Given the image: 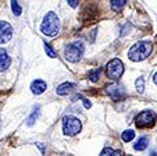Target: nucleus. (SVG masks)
<instances>
[{
    "mask_svg": "<svg viewBox=\"0 0 157 156\" xmlns=\"http://www.w3.org/2000/svg\"><path fill=\"white\" fill-rule=\"evenodd\" d=\"M151 50H153V45L151 42H147V41H140L138 43H135L132 47L129 49V59L132 62H142V60L147 59L150 56Z\"/></svg>",
    "mask_w": 157,
    "mask_h": 156,
    "instance_id": "1",
    "label": "nucleus"
},
{
    "mask_svg": "<svg viewBox=\"0 0 157 156\" xmlns=\"http://www.w3.org/2000/svg\"><path fill=\"white\" fill-rule=\"evenodd\" d=\"M40 31L42 34L48 36H56L60 31V20L57 17L56 13L49 11L48 14L44 15L43 21H42L40 25Z\"/></svg>",
    "mask_w": 157,
    "mask_h": 156,
    "instance_id": "2",
    "label": "nucleus"
},
{
    "mask_svg": "<svg viewBox=\"0 0 157 156\" xmlns=\"http://www.w3.org/2000/svg\"><path fill=\"white\" fill-rule=\"evenodd\" d=\"M83 43L79 41L77 42H71V43L65 45L64 47V57L67 62L70 63H78L81 59H82L83 54Z\"/></svg>",
    "mask_w": 157,
    "mask_h": 156,
    "instance_id": "3",
    "label": "nucleus"
},
{
    "mask_svg": "<svg viewBox=\"0 0 157 156\" xmlns=\"http://www.w3.org/2000/svg\"><path fill=\"white\" fill-rule=\"evenodd\" d=\"M81 128H82V123L75 116H65L63 118V131H64L65 135L68 137L77 135L81 131Z\"/></svg>",
    "mask_w": 157,
    "mask_h": 156,
    "instance_id": "4",
    "label": "nucleus"
},
{
    "mask_svg": "<svg viewBox=\"0 0 157 156\" xmlns=\"http://www.w3.org/2000/svg\"><path fill=\"white\" fill-rule=\"evenodd\" d=\"M157 121V114L153 110H143L135 117V124L139 128H149L153 127Z\"/></svg>",
    "mask_w": 157,
    "mask_h": 156,
    "instance_id": "5",
    "label": "nucleus"
},
{
    "mask_svg": "<svg viewBox=\"0 0 157 156\" xmlns=\"http://www.w3.org/2000/svg\"><path fill=\"white\" fill-rule=\"evenodd\" d=\"M106 74L109 78H111V80H116V81L120 80L121 75L124 74V63H122L120 59L110 60L107 67H106Z\"/></svg>",
    "mask_w": 157,
    "mask_h": 156,
    "instance_id": "6",
    "label": "nucleus"
},
{
    "mask_svg": "<svg viewBox=\"0 0 157 156\" xmlns=\"http://www.w3.org/2000/svg\"><path fill=\"white\" fill-rule=\"evenodd\" d=\"M106 94L109 95L113 100H122L127 98V91L122 85L118 84H113V85H107L106 86Z\"/></svg>",
    "mask_w": 157,
    "mask_h": 156,
    "instance_id": "7",
    "label": "nucleus"
},
{
    "mask_svg": "<svg viewBox=\"0 0 157 156\" xmlns=\"http://www.w3.org/2000/svg\"><path fill=\"white\" fill-rule=\"evenodd\" d=\"M13 38V27L6 21H0V45H6Z\"/></svg>",
    "mask_w": 157,
    "mask_h": 156,
    "instance_id": "8",
    "label": "nucleus"
},
{
    "mask_svg": "<svg viewBox=\"0 0 157 156\" xmlns=\"http://www.w3.org/2000/svg\"><path fill=\"white\" fill-rule=\"evenodd\" d=\"M75 88H77V85H75L74 82H64V84H61L60 86H57L56 92H57V95L65 96V95H68V94H71V92H74Z\"/></svg>",
    "mask_w": 157,
    "mask_h": 156,
    "instance_id": "9",
    "label": "nucleus"
},
{
    "mask_svg": "<svg viewBox=\"0 0 157 156\" xmlns=\"http://www.w3.org/2000/svg\"><path fill=\"white\" fill-rule=\"evenodd\" d=\"M11 66V57L4 49H0V71H6Z\"/></svg>",
    "mask_w": 157,
    "mask_h": 156,
    "instance_id": "10",
    "label": "nucleus"
},
{
    "mask_svg": "<svg viewBox=\"0 0 157 156\" xmlns=\"http://www.w3.org/2000/svg\"><path fill=\"white\" fill-rule=\"evenodd\" d=\"M46 88H48V85H46V82L42 80H35L32 84H31V91H32V94H35V95L43 94V92L46 91Z\"/></svg>",
    "mask_w": 157,
    "mask_h": 156,
    "instance_id": "11",
    "label": "nucleus"
},
{
    "mask_svg": "<svg viewBox=\"0 0 157 156\" xmlns=\"http://www.w3.org/2000/svg\"><path fill=\"white\" fill-rule=\"evenodd\" d=\"M149 145V138L147 137H140L135 144H133V149L135 150H145Z\"/></svg>",
    "mask_w": 157,
    "mask_h": 156,
    "instance_id": "12",
    "label": "nucleus"
},
{
    "mask_svg": "<svg viewBox=\"0 0 157 156\" xmlns=\"http://www.w3.org/2000/svg\"><path fill=\"white\" fill-rule=\"evenodd\" d=\"M125 3H127V0H110V6L116 11H120L125 6Z\"/></svg>",
    "mask_w": 157,
    "mask_h": 156,
    "instance_id": "13",
    "label": "nucleus"
},
{
    "mask_svg": "<svg viewBox=\"0 0 157 156\" xmlns=\"http://www.w3.org/2000/svg\"><path fill=\"white\" fill-rule=\"evenodd\" d=\"M121 138L124 142H131L135 138V131H133V130H125L124 133L121 134Z\"/></svg>",
    "mask_w": 157,
    "mask_h": 156,
    "instance_id": "14",
    "label": "nucleus"
},
{
    "mask_svg": "<svg viewBox=\"0 0 157 156\" xmlns=\"http://www.w3.org/2000/svg\"><path fill=\"white\" fill-rule=\"evenodd\" d=\"M38 116H39V106H36L35 107V110H33L32 113H31V116L28 117V120H27V124L28 126H32L33 124V121L38 118Z\"/></svg>",
    "mask_w": 157,
    "mask_h": 156,
    "instance_id": "15",
    "label": "nucleus"
},
{
    "mask_svg": "<svg viewBox=\"0 0 157 156\" xmlns=\"http://www.w3.org/2000/svg\"><path fill=\"white\" fill-rule=\"evenodd\" d=\"M11 10H13V14L14 15H21V13H22V10H21L20 4H18L17 0H11Z\"/></svg>",
    "mask_w": 157,
    "mask_h": 156,
    "instance_id": "16",
    "label": "nucleus"
},
{
    "mask_svg": "<svg viewBox=\"0 0 157 156\" xmlns=\"http://www.w3.org/2000/svg\"><path fill=\"white\" fill-rule=\"evenodd\" d=\"M135 86H136V91L139 92V94H143V91H145V80H143L142 77H139V78L135 81Z\"/></svg>",
    "mask_w": 157,
    "mask_h": 156,
    "instance_id": "17",
    "label": "nucleus"
},
{
    "mask_svg": "<svg viewBox=\"0 0 157 156\" xmlns=\"http://www.w3.org/2000/svg\"><path fill=\"white\" fill-rule=\"evenodd\" d=\"M100 74H101V70H95V71H92V73L89 74V80L92 81V82H98V81H99V77H100Z\"/></svg>",
    "mask_w": 157,
    "mask_h": 156,
    "instance_id": "18",
    "label": "nucleus"
},
{
    "mask_svg": "<svg viewBox=\"0 0 157 156\" xmlns=\"http://www.w3.org/2000/svg\"><path fill=\"white\" fill-rule=\"evenodd\" d=\"M101 155L103 156H109V155H122L120 150H114L111 149V148H104L103 150H101Z\"/></svg>",
    "mask_w": 157,
    "mask_h": 156,
    "instance_id": "19",
    "label": "nucleus"
},
{
    "mask_svg": "<svg viewBox=\"0 0 157 156\" xmlns=\"http://www.w3.org/2000/svg\"><path fill=\"white\" fill-rule=\"evenodd\" d=\"M44 50H46V53H48L50 57H56V53H54V50L52 49V47L49 46L48 43H44Z\"/></svg>",
    "mask_w": 157,
    "mask_h": 156,
    "instance_id": "20",
    "label": "nucleus"
},
{
    "mask_svg": "<svg viewBox=\"0 0 157 156\" xmlns=\"http://www.w3.org/2000/svg\"><path fill=\"white\" fill-rule=\"evenodd\" d=\"M68 2V4L72 7V9H77L78 4H79V0H67Z\"/></svg>",
    "mask_w": 157,
    "mask_h": 156,
    "instance_id": "21",
    "label": "nucleus"
},
{
    "mask_svg": "<svg viewBox=\"0 0 157 156\" xmlns=\"http://www.w3.org/2000/svg\"><path fill=\"white\" fill-rule=\"evenodd\" d=\"M82 100H83V105H85V107H90V106H92V103L89 102V100L83 99V98H82Z\"/></svg>",
    "mask_w": 157,
    "mask_h": 156,
    "instance_id": "22",
    "label": "nucleus"
},
{
    "mask_svg": "<svg viewBox=\"0 0 157 156\" xmlns=\"http://www.w3.org/2000/svg\"><path fill=\"white\" fill-rule=\"evenodd\" d=\"M153 82H154V84H156V85H157V73H156V74H154V75H153Z\"/></svg>",
    "mask_w": 157,
    "mask_h": 156,
    "instance_id": "23",
    "label": "nucleus"
}]
</instances>
